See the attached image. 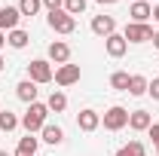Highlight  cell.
Segmentation results:
<instances>
[{
  "mask_svg": "<svg viewBox=\"0 0 159 156\" xmlns=\"http://www.w3.org/2000/svg\"><path fill=\"white\" fill-rule=\"evenodd\" d=\"M46 117H49V107H46V104H40V101H34V104H28V113L21 117V126L28 129V135H34V132H43V126H46Z\"/></svg>",
  "mask_w": 159,
  "mask_h": 156,
  "instance_id": "1",
  "label": "cell"
},
{
  "mask_svg": "<svg viewBox=\"0 0 159 156\" xmlns=\"http://www.w3.org/2000/svg\"><path fill=\"white\" fill-rule=\"evenodd\" d=\"M28 80H31V83H52V80H55V71H52L49 61L34 58L28 64Z\"/></svg>",
  "mask_w": 159,
  "mask_h": 156,
  "instance_id": "2",
  "label": "cell"
},
{
  "mask_svg": "<svg viewBox=\"0 0 159 156\" xmlns=\"http://www.w3.org/2000/svg\"><path fill=\"white\" fill-rule=\"evenodd\" d=\"M49 28L55 34H74L77 31V19L67 16L64 9H55V12H49Z\"/></svg>",
  "mask_w": 159,
  "mask_h": 156,
  "instance_id": "3",
  "label": "cell"
},
{
  "mask_svg": "<svg viewBox=\"0 0 159 156\" xmlns=\"http://www.w3.org/2000/svg\"><path fill=\"white\" fill-rule=\"evenodd\" d=\"M122 37H125V43H147V40H153V28H150L147 21H144V25H141V21H129Z\"/></svg>",
  "mask_w": 159,
  "mask_h": 156,
  "instance_id": "4",
  "label": "cell"
},
{
  "mask_svg": "<svg viewBox=\"0 0 159 156\" xmlns=\"http://www.w3.org/2000/svg\"><path fill=\"white\" fill-rule=\"evenodd\" d=\"M125 126H129V110H125V107H110V110H107V113H104V129H107V132H119V129H125Z\"/></svg>",
  "mask_w": 159,
  "mask_h": 156,
  "instance_id": "5",
  "label": "cell"
},
{
  "mask_svg": "<svg viewBox=\"0 0 159 156\" xmlns=\"http://www.w3.org/2000/svg\"><path fill=\"white\" fill-rule=\"evenodd\" d=\"M19 19H21L19 6H3V9H0V31H3V34H6V31H16V28H19Z\"/></svg>",
  "mask_w": 159,
  "mask_h": 156,
  "instance_id": "6",
  "label": "cell"
},
{
  "mask_svg": "<svg viewBox=\"0 0 159 156\" xmlns=\"http://www.w3.org/2000/svg\"><path fill=\"white\" fill-rule=\"evenodd\" d=\"M55 83L58 86H74L80 83V64H61L55 71Z\"/></svg>",
  "mask_w": 159,
  "mask_h": 156,
  "instance_id": "7",
  "label": "cell"
},
{
  "mask_svg": "<svg viewBox=\"0 0 159 156\" xmlns=\"http://www.w3.org/2000/svg\"><path fill=\"white\" fill-rule=\"evenodd\" d=\"M104 49H107V55H110V58H122V55H125V49H129V43H125L122 34H110V37L104 40Z\"/></svg>",
  "mask_w": 159,
  "mask_h": 156,
  "instance_id": "8",
  "label": "cell"
},
{
  "mask_svg": "<svg viewBox=\"0 0 159 156\" xmlns=\"http://www.w3.org/2000/svg\"><path fill=\"white\" fill-rule=\"evenodd\" d=\"M92 31L98 34V37H110V34H116V21H113V16H95L92 19Z\"/></svg>",
  "mask_w": 159,
  "mask_h": 156,
  "instance_id": "9",
  "label": "cell"
},
{
  "mask_svg": "<svg viewBox=\"0 0 159 156\" xmlns=\"http://www.w3.org/2000/svg\"><path fill=\"white\" fill-rule=\"evenodd\" d=\"M49 58L55 61V64H67V58H70V46H67V43H61V40L49 43Z\"/></svg>",
  "mask_w": 159,
  "mask_h": 156,
  "instance_id": "10",
  "label": "cell"
},
{
  "mask_svg": "<svg viewBox=\"0 0 159 156\" xmlns=\"http://www.w3.org/2000/svg\"><path fill=\"white\" fill-rule=\"evenodd\" d=\"M77 126L83 129V132H95L101 126V117L95 113V110H80V117H77Z\"/></svg>",
  "mask_w": 159,
  "mask_h": 156,
  "instance_id": "11",
  "label": "cell"
},
{
  "mask_svg": "<svg viewBox=\"0 0 159 156\" xmlns=\"http://www.w3.org/2000/svg\"><path fill=\"white\" fill-rule=\"evenodd\" d=\"M153 126V119L147 110H135V113H129V129H135V132H147Z\"/></svg>",
  "mask_w": 159,
  "mask_h": 156,
  "instance_id": "12",
  "label": "cell"
},
{
  "mask_svg": "<svg viewBox=\"0 0 159 156\" xmlns=\"http://www.w3.org/2000/svg\"><path fill=\"white\" fill-rule=\"evenodd\" d=\"M16 95H19L25 104H34V101H37V83H31V80H21L19 86H16Z\"/></svg>",
  "mask_w": 159,
  "mask_h": 156,
  "instance_id": "13",
  "label": "cell"
},
{
  "mask_svg": "<svg viewBox=\"0 0 159 156\" xmlns=\"http://www.w3.org/2000/svg\"><path fill=\"white\" fill-rule=\"evenodd\" d=\"M129 16H132V21H141V25H144V21H147L150 16H153V6H150L147 0H138V3H132Z\"/></svg>",
  "mask_w": 159,
  "mask_h": 156,
  "instance_id": "14",
  "label": "cell"
},
{
  "mask_svg": "<svg viewBox=\"0 0 159 156\" xmlns=\"http://www.w3.org/2000/svg\"><path fill=\"white\" fill-rule=\"evenodd\" d=\"M37 147H40V141H37L34 135H28V138H21V141H19L16 156H34V153H37Z\"/></svg>",
  "mask_w": 159,
  "mask_h": 156,
  "instance_id": "15",
  "label": "cell"
},
{
  "mask_svg": "<svg viewBox=\"0 0 159 156\" xmlns=\"http://www.w3.org/2000/svg\"><path fill=\"white\" fill-rule=\"evenodd\" d=\"M147 86H150V83H147V77L132 74V77H129V95H144V92H147Z\"/></svg>",
  "mask_w": 159,
  "mask_h": 156,
  "instance_id": "16",
  "label": "cell"
},
{
  "mask_svg": "<svg viewBox=\"0 0 159 156\" xmlns=\"http://www.w3.org/2000/svg\"><path fill=\"white\" fill-rule=\"evenodd\" d=\"M28 40H31V37H28L21 28H16V31H9V34H6V43H9L12 49H25V46H28Z\"/></svg>",
  "mask_w": 159,
  "mask_h": 156,
  "instance_id": "17",
  "label": "cell"
},
{
  "mask_svg": "<svg viewBox=\"0 0 159 156\" xmlns=\"http://www.w3.org/2000/svg\"><path fill=\"white\" fill-rule=\"evenodd\" d=\"M43 141L46 144H61L64 141V132H61L58 126H43Z\"/></svg>",
  "mask_w": 159,
  "mask_h": 156,
  "instance_id": "18",
  "label": "cell"
},
{
  "mask_svg": "<svg viewBox=\"0 0 159 156\" xmlns=\"http://www.w3.org/2000/svg\"><path fill=\"white\" fill-rule=\"evenodd\" d=\"M19 122H21V119L16 117V113H9V110H0V132H12Z\"/></svg>",
  "mask_w": 159,
  "mask_h": 156,
  "instance_id": "19",
  "label": "cell"
},
{
  "mask_svg": "<svg viewBox=\"0 0 159 156\" xmlns=\"http://www.w3.org/2000/svg\"><path fill=\"white\" fill-rule=\"evenodd\" d=\"M43 9V0H19V12L21 16H37Z\"/></svg>",
  "mask_w": 159,
  "mask_h": 156,
  "instance_id": "20",
  "label": "cell"
},
{
  "mask_svg": "<svg viewBox=\"0 0 159 156\" xmlns=\"http://www.w3.org/2000/svg\"><path fill=\"white\" fill-rule=\"evenodd\" d=\"M46 107H49V110H55V113H61V110L67 107V98H64V92H52V95H49V101H46Z\"/></svg>",
  "mask_w": 159,
  "mask_h": 156,
  "instance_id": "21",
  "label": "cell"
},
{
  "mask_svg": "<svg viewBox=\"0 0 159 156\" xmlns=\"http://www.w3.org/2000/svg\"><path fill=\"white\" fill-rule=\"evenodd\" d=\"M116 156H144V144L141 141H129L125 147H119Z\"/></svg>",
  "mask_w": 159,
  "mask_h": 156,
  "instance_id": "22",
  "label": "cell"
},
{
  "mask_svg": "<svg viewBox=\"0 0 159 156\" xmlns=\"http://www.w3.org/2000/svg\"><path fill=\"white\" fill-rule=\"evenodd\" d=\"M110 86L119 89V92H129V74H125V71H116V74L110 77Z\"/></svg>",
  "mask_w": 159,
  "mask_h": 156,
  "instance_id": "23",
  "label": "cell"
},
{
  "mask_svg": "<svg viewBox=\"0 0 159 156\" xmlns=\"http://www.w3.org/2000/svg\"><path fill=\"white\" fill-rule=\"evenodd\" d=\"M64 12H67V16H80V12H86V0H64Z\"/></svg>",
  "mask_w": 159,
  "mask_h": 156,
  "instance_id": "24",
  "label": "cell"
},
{
  "mask_svg": "<svg viewBox=\"0 0 159 156\" xmlns=\"http://www.w3.org/2000/svg\"><path fill=\"white\" fill-rule=\"evenodd\" d=\"M43 6L49 12H55V9H64V0H43Z\"/></svg>",
  "mask_w": 159,
  "mask_h": 156,
  "instance_id": "25",
  "label": "cell"
},
{
  "mask_svg": "<svg viewBox=\"0 0 159 156\" xmlns=\"http://www.w3.org/2000/svg\"><path fill=\"white\" fill-rule=\"evenodd\" d=\"M147 92H150V95H153V101H159V77L153 80V83H150V86H147Z\"/></svg>",
  "mask_w": 159,
  "mask_h": 156,
  "instance_id": "26",
  "label": "cell"
},
{
  "mask_svg": "<svg viewBox=\"0 0 159 156\" xmlns=\"http://www.w3.org/2000/svg\"><path fill=\"white\" fill-rule=\"evenodd\" d=\"M147 132H150V138H153V144L159 147V122H153V126H150Z\"/></svg>",
  "mask_w": 159,
  "mask_h": 156,
  "instance_id": "27",
  "label": "cell"
},
{
  "mask_svg": "<svg viewBox=\"0 0 159 156\" xmlns=\"http://www.w3.org/2000/svg\"><path fill=\"white\" fill-rule=\"evenodd\" d=\"M3 46H6V34L0 31V49H3Z\"/></svg>",
  "mask_w": 159,
  "mask_h": 156,
  "instance_id": "28",
  "label": "cell"
},
{
  "mask_svg": "<svg viewBox=\"0 0 159 156\" xmlns=\"http://www.w3.org/2000/svg\"><path fill=\"white\" fill-rule=\"evenodd\" d=\"M153 19L159 21V3H156V6H153Z\"/></svg>",
  "mask_w": 159,
  "mask_h": 156,
  "instance_id": "29",
  "label": "cell"
},
{
  "mask_svg": "<svg viewBox=\"0 0 159 156\" xmlns=\"http://www.w3.org/2000/svg\"><path fill=\"white\" fill-rule=\"evenodd\" d=\"M153 46H156V49H159V31H156V34H153Z\"/></svg>",
  "mask_w": 159,
  "mask_h": 156,
  "instance_id": "30",
  "label": "cell"
},
{
  "mask_svg": "<svg viewBox=\"0 0 159 156\" xmlns=\"http://www.w3.org/2000/svg\"><path fill=\"white\" fill-rule=\"evenodd\" d=\"M98 3H116V0H98Z\"/></svg>",
  "mask_w": 159,
  "mask_h": 156,
  "instance_id": "31",
  "label": "cell"
},
{
  "mask_svg": "<svg viewBox=\"0 0 159 156\" xmlns=\"http://www.w3.org/2000/svg\"><path fill=\"white\" fill-rule=\"evenodd\" d=\"M0 156H9V153H6V150H0Z\"/></svg>",
  "mask_w": 159,
  "mask_h": 156,
  "instance_id": "32",
  "label": "cell"
},
{
  "mask_svg": "<svg viewBox=\"0 0 159 156\" xmlns=\"http://www.w3.org/2000/svg\"><path fill=\"white\" fill-rule=\"evenodd\" d=\"M0 71H3V58H0Z\"/></svg>",
  "mask_w": 159,
  "mask_h": 156,
  "instance_id": "33",
  "label": "cell"
},
{
  "mask_svg": "<svg viewBox=\"0 0 159 156\" xmlns=\"http://www.w3.org/2000/svg\"><path fill=\"white\" fill-rule=\"evenodd\" d=\"M156 150H159V147H156Z\"/></svg>",
  "mask_w": 159,
  "mask_h": 156,
  "instance_id": "34",
  "label": "cell"
}]
</instances>
